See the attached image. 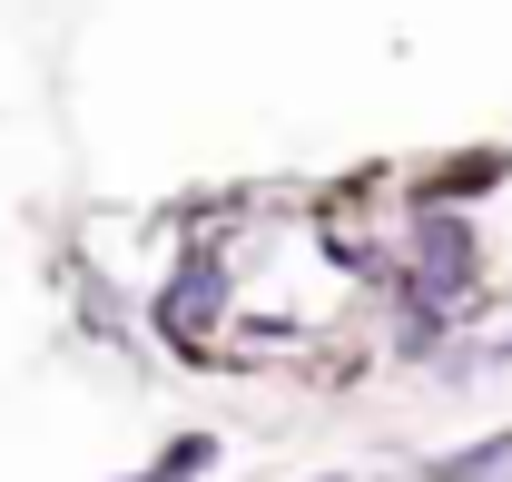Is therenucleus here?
<instances>
[{
	"label": "nucleus",
	"mask_w": 512,
	"mask_h": 482,
	"mask_svg": "<svg viewBox=\"0 0 512 482\" xmlns=\"http://www.w3.org/2000/svg\"><path fill=\"white\" fill-rule=\"evenodd\" d=\"M493 473H512V443H473V453L434 463V482H493Z\"/></svg>",
	"instance_id": "7ed1b4c3"
},
{
	"label": "nucleus",
	"mask_w": 512,
	"mask_h": 482,
	"mask_svg": "<svg viewBox=\"0 0 512 482\" xmlns=\"http://www.w3.org/2000/svg\"><path fill=\"white\" fill-rule=\"evenodd\" d=\"M217 296H227V286H217V266H188V276H178V286H168V296H158V325H168V335H178V345H188L197 325H207V315H217Z\"/></svg>",
	"instance_id": "f03ea898"
},
{
	"label": "nucleus",
	"mask_w": 512,
	"mask_h": 482,
	"mask_svg": "<svg viewBox=\"0 0 512 482\" xmlns=\"http://www.w3.org/2000/svg\"><path fill=\"white\" fill-rule=\"evenodd\" d=\"M414 256H424V286H434V296H463V276H473V237H463L453 217H424V227H414Z\"/></svg>",
	"instance_id": "f257e3e1"
},
{
	"label": "nucleus",
	"mask_w": 512,
	"mask_h": 482,
	"mask_svg": "<svg viewBox=\"0 0 512 482\" xmlns=\"http://www.w3.org/2000/svg\"><path fill=\"white\" fill-rule=\"evenodd\" d=\"M207 453H217V443H207V433H197V443H178V453H158V473H148V482H178V473H197V463H207Z\"/></svg>",
	"instance_id": "20e7f679"
}]
</instances>
